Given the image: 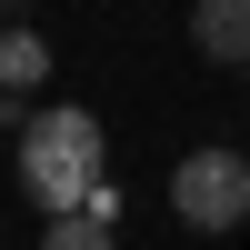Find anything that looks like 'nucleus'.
<instances>
[{
    "label": "nucleus",
    "mask_w": 250,
    "mask_h": 250,
    "mask_svg": "<svg viewBox=\"0 0 250 250\" xmlns=\"http://www.w3.org/2000/svg\"><path fill=\"white\" fill-rule=\"evenodd\" d=\"M0 120H10V100H0Z\"/></svg>",
    "instance_id": "obj_6"
},
{
    "label": "nucleus",
    "mask_w": 250,
    "mask_h": 250,
    "mask_svg": "<svg viewBox=\"0 0 250 250\" xmlns=\"http://www.w3.org/2000/svg\"><path fill=\"white\" fill-rule=\"evenodd\" d=\"M170 210H180V230H240L250 220V160L240 150H180V170H170Z\"/></svg>",
    "instance_id": "obj_2"
},
{
    "label": "nucleus",
    "mask_w": 250,
    "mask_h": 250,
    "mask_svg": "<svg viewBox=\"0 0 250 250\" xmlns=\"http://www.w3.org/2000/svg\"><path fill=\"white\" fill-rule=\"evenodd\" d=\"M100 110H70V100H50L40 120H20V190L40 200V220H80L110 180H100Z\"/></svg>",
    "instance_id": "obj_1"
},
{
    "label": "nucleus",
    "mask_w": 250,
    "mask_h": 250,
    "mask_svg": "<svg viewBox=\"0 0 250 250\" xmlns=\"http://www.w3.org/2000/svg\"><path fill=\"white\" fill-rule=\"evenodd\" d=\"M190 50L220 70H250V0H190Z\"/></svg>",
    "instance_id": "obj_3"
},
{
    "label": "nucleus",
    "mask_w": 250,
    "mask_h": 250,
    "mask_svg": "<svg viewBox=\"0 0 250 250\" xmlns=\"http://www.w3.org/2000/svg\"><path fill=\"white\" fill-rule=\"evenodd\" d=\"M40 250H120V230L80 210V220H50V230H40Z\"/></svg>",
    "instance_id": "obj_5"
},
{
    "label": "nucleus",
    "mask_w": 250,
    "mask_h": 250,
    "mask_svg": "<svg viewBox=\"0 0 250 250\" xmlns=\"http://www.w3.org/2000/svg\"><path fill=\"white\" fill-rule=\"evenodd\" d=\"M40 80H50V40L20 30V20H0V100H10V90H40Z\"/></svg>",
    "instance_id": "obj_4"
}]
</instances>
